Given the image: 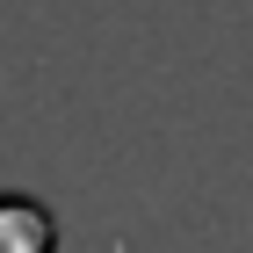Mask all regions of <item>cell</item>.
Listing matches in <instances>:
<instances>
[{
  "mask_svg": "<svg viewBox=\"0 0 253 253\" xmlns=\"http://www.w3.org/2000/svg\"><path fill=\"white\" fill-rule=\"evenodd\" d=\"M0 253H58V210L43 195L0 188Z\"/></svg>",
  "mask_w": 253,
  "mask_h": 253,
  "instance_id": "1",
  "label": "cell"
}]
</instances>
